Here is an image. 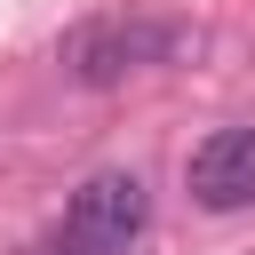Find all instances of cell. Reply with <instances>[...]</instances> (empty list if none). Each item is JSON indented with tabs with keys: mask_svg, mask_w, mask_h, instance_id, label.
Here are the masks:
<instances>
[{
	"mask_svg": "<svg viewBox=\"0 0 255 255\" xmlns=\"http://www.w3.org/2000/svg\"><path fill=\"white\" fill-rule=\"evenodd\" d=\"M191 48V32L183 24H159V16H88V24H72L64 32V72L80 80V88H112V80H128L135 64H167V56H183Z\"/></svg>",
	"mask_w": 255,
	"mask_h": 255,
	"instance_id": "obj_1",
	"label": "cell"
},
{
	"mask_svg": "<svg viewBox=\"0 0 255 255\" xmlns=\"http://www.w3.org/2000/svg\"><path fill=\"white\" fill-rule=\"evenodd\" d=\"M143 223H151V191H143L135 167H104V175H88V183L72 191V207H64V239H72V255H128V247L143 239Z\"/></svg>",
	"mask_w": 255,
	"mask_h": 255,
	"instance_id": "obj_2",
	"label": "cell"
},
{
	"mask_svg": "<svg viewBox=\"0 0 255 255\" xmlns=\"http://www.w3.org/2000/svg\"><path fill=\"white\" fill-rule=\"evenodd\" d=\"M191 199L199 207H215V215H231V207H247L255 199V128H215L199 151H191Z\"/></svg>",
	"mask_w": 255,
	"mask_h": 255,
	"instance_id": "obj_3",
	"label": "cell"
}]
</instances>
